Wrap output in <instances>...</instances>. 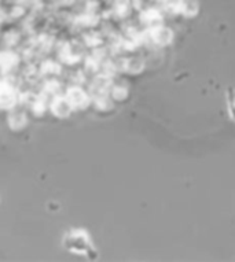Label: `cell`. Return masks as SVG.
<instances>
[{
    "label": "cell",
    "mask_w": 235,
    "mask_h": 262,
    "mask_svg": "<svg viewBox=\"0 0 235 262\" xmlns=\"http://www.w3.org/2000/svg\"><path fill=\"white\" fill-rule=\"evenodd\" d=\"M147 36H149L150 44L157 46V47H164L171 43L173 39V33L169 28L164 25L155 26L153 29L147 30Z\"/></svg>",
    "instance_id": "7a4b0ae2"
},
{
    "label": "cell",
    "mask_w": 235,
    "mask_h": 262,
    "mask_svg": "<svg viewBox=\"0 0 235 262\" xmlns=\"http://www.w3.org/2000/svg\"><path fill=\"white\" fill-rule=\"evenodd\" d=\"M62 246L68 253L74 254V255H82L90 261H95L99 257L98 250L95 247L90 233L82 228L69 229L62 239Z\"/></svg>",
    "instance_id": "6da1fadb"
},
{
    "label": "cell",
    "mask_w": 235,
    "mask_h": 262,
    "mask_svg": "<svg viewBox=\"0 0 235 262\" xmlns=\"http://www.w3.org/2000/svg\"><path fill=\"white\" fill-rule=\"evenodd\" d=\"M227 98V108H228V116L235 122V91L228 88L226 94Z\"/></svg>",
    "instance_id": "3957f363"
}]
</instances>
